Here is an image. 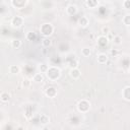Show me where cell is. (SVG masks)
Instances as JSON below:
<instances>
[{"label":"cell","instance_id":"cell-1","mask_svg":"<svg viewBox=\"0 0 130 130\" xmlns=\"http://www.w3.org/2000/svg\"><path fill=\"white\" fill-rule=\"evenodd\" d=\"M46 75H47V77H48L50 80L54 81V80H56V79L60 76V69H59V68H56V67H50V68L47 70Z\"/></svg>","mask_w":130,"mask_h":130},{"label":"cell","instance_id":"cell-2","mask_svg":"<svg viewBox=\"0 0 130 130\" xmlns=\"http://www.w3.org/2000/svg\"><path fill=\"white\" fill-rule=\"evenodd\" d=\"M53 30H54V27H53V25H52L51 23H44V24H42L41 27H40L41 34H42L43 36H45V37L51 36V35L53 34Z\"/></svg>","mask_w":130,"mask_h":130},{"label":"cell","instance_id":"cell-3","mask_svg":"<svg viewBox=\"0 0 130 130\" xmlns=\"http://www.w3.org/2000/svg\"><path fill=\"white\" fill-rule=\"evenodd\" d=\"M77 109H78L79 112H81V113H85V112H87L88 109H89V103H88L87 101H85V100H82L81 102L78 103Z\"/></svg>","mask_w":130,"mask_h":130},{"label":"cell","instance_id":"cell-4","mask_svg":"<svg viewBox=\"0 0 130 130\" xmlns=\"http://www.w3.org/2000/svg\"><path fill=\"white\" fill-rule=\"evenodd\" d=\"M22 22H23V19L20 16H14L11 19V24L13 27H20L22 25Z\"/></svg>","mask_w":130,"mask_h":130},{"label":"cell","instance_id":"cell-5","mask_svg":"<svg viewBox=\"0 0 130 130\" xmlns=\"http://www.w3.org/2000/svg\"><path fill=\"white\" fill-rule=\"evenodd\" d=\"M77 11H78L77 6H76V5H73V4L68 5L67 8H66V12H67V14H69V15H74V14L77 13Z\"/></svg>","mask_w":130,"mask_h":130},{"label":"cell","instance_id":"cell-6","mask_svg":"<svg viewBox=\"0 0 130 130\" xmlns=\"http://www.w3.org/2000/svg\"><path fill=\"white\" fill-rule=\"evenodd\" d=\"M69 75L73 79H78L80 77V71H79L78 68H71L70 72H69Z\"/></svg>","mask_w":130,"mask_h":130},{"label":"cell","instance_id":"cell-7","mask_svg":"<svg viewBox=\"0 0 130 130\" xmlns=\"http://www.w3.org/2000/svg\"><path fill=\"white\" fill-rule=\"evenodd\" d=\"M96 61L98 63L100 64H105L107 61H108V55L105 54V53H101L96 56Z\"/></svg>","mask_w":130,"mask_h":130},{"label":"cell","instance_id":"cell-8","mask_svg":"<svg viewBox=\"0 0 130 130\" xmlns=\"http://www.w3.org/2000/svg\"><path fill=\"white\" fill-rule=\"evenodd\" d=\"M46 94L49 96V98H54L56 94H57V91L54 87H48L46 89Z\"/></svg>","mask_w":130,"mask_h":130},{"label":"cell","instance_id":"cell-9","mask_svg":"<svg viewBox=\"0 0 130 130\" xmlns=\"http://www.w3.org/2000/svg\"><path fill=\"white\" fill-rule=\"evenodd\" d=\"M0 100H1L2 103H7L10 100V94L8 92H6V91H3V92H1Z\"/></svg>","mask_w":130,"mask_h":130},{"label":"cell","instance_id":"cell-10","mask_svg":"<svg viewBox=\"0 0 130 130\" xmlns=\"http://www.w3.org/2000/svg\"><path fill=\"white\" fill-rule=\"evenodd\" d=\"M49 122H50V118H49V116H47L46 114H42V115L40 116V123H41V124L46 125V124H48Z\"/></svg>","mask_w":130,"mask_h":130},{"label":"cell","instance_id":"cell-11","mask_svg":"<svg viewBox=\"0 0 130 130\" xmlns=\"http://www.w3.org/2000/svg\"><path fill=\"white\" fill-rule=\"evenodd\" d=\"M123 98L127 101H130V86H126L124 89H123Z\"/></svg>","mask_w":130,"mask_h":130},{"label":"cell","instance_id":"cell-12","mask_svg":"<svg viewBox=\"0 0 130 130\" xmlns=\"http://www.w3.org/2000/svg\"><path fill=\"white\" fill-rule=\"evenodd\" d=\"M79 24L82 26V27H86L88 25V19L86 16H81V18H79Z\"/></svg>","mask_w":130,"mask_h":130},{"label":"cell","instance_id":"cell-13","mask_svg":"<svg viewBox=\"0 0 130 130\" xmlns=\"http://www.w3.org/2000/svg\"><path fill=\"white\" fill-rule=\"evenodd\" d=\"M19 71H20V69H19V67L17 65H11L9 67V72L11 74H18Z\"/></svg>","mask_w":130,"mask_h":130},{"label":"cell","instance_id":"cell-14","mask_svg":"<svg viewBox=\"0 0 130 130\" xmlns=\"http://www.w3.org/2000/svg\"><path fill=\"white\" fill-rule=\"evenodd\" d=\"M98 44L101 45V46H105V45L108 44V39H107L105 36H101V37H99V39H98Z\"/></svg>","mask_w":130,"mask_h":130},{"label":"cell","instance_id":"cell-15","mask_svg":"<svg viewBox=\"0 0 130 130\" xmlns=\"http://www.w3.org/2000/svg\"><path fill=\"white\" fill-rule=\"evenodd\" d=\"M43 80H44V76H43L42 72L35 74V76H34V81L35 82H42Z\"/></svg>","mask_w":130,"mask_h":130},{"label":"cell","instance_id":"cell-16","mask_svg":"<svg viewBox=\"0 0 130 130\" xmlns=\"http://www.w3.org/2000/svg\"><path fill=\"white\" fill-rule=\"evenodd\" d=\"M98 3H99L98 0H86V5L88 7H91V8L95 7L98 5Z\"/></svg>","mask_w":130,"mask_h":130},{"label":"cell","instance_id":"cell-17","mask_svg":"<svg viewBox=\"0 0 130 130\" xmlns=\"http://www.w3.org/2000/svg\"><path fill=\"white\" fill-rule=\"evenodd\" d=\"M20 46H21V42L19 40H13L11 42V47L14 48V49H18Z\"/></svg>","mask_w":130,"mask_h":130},{"label":"cell","instance_id":"cell-18","mask_svg":"<svg viewBox=\"0 0 130 130\" xmlns=\"http://www.w3.org/2000/svg\"><path fill=\"white\" fill-rule=\"evenodd\" d=\"M90 54H91V51H90L89 48H83V49L81 50V55H82L83 57H88Z\"/></svg>","mask_w":130,"mask_h":130},{"label":"cell","instance_id":"cell-19","mask_svg":"<svg viewBox=\"0 0 130 130\" xmlns=\"http://www.w3.org/2000/svg\"><path fill=\"white\" fill-rule=\"evenodd\" d=\"M122 21H123V23H124L125 25L129 26V25H130V14H126V15L122 18Z\"/></svg>","mask_w":130,"mask_h":130},{"label":"cell","instance_id":"cell-20","mask_svg":"<svg viewBox=\"0 0 130 130\" xmlns=\"http://www.w3.org/2000/svg\"><path fill=\"white\" fill-rule=\"evenodd\" d=\"M113 42L115 45H121L122 44V38L120 36H115L113 39Z\"/></svg>","mask_w":130,"mask_h":130},{"label":"cell","instance_id":"cell-21","mask_svg":"<svg viewBox=\"0 0 130 130\" xmlns=\"http://www.w3.org/2000/svg\"><path fill=\"white\" fill-rule=\"evenodd\" d=\"M51 40L50 39H48V38H45V39H43L42 40V45L44 46V47H49V46H51Z\"/></svg>","mask_w":130,"mask_h":130},{"label":"cell","instance_id":"cell-22","mask_svg":"<svg viewBox=\"0 0 130 130\" xmlns=\"http://www.w3.org/2000/svg\"><path fill=\"white\" fill-rule=\"evenodd\" d=\"M26 39H27L28 41H34V40L36 39V35H35V32H32V31H28L27 35H26Z\"/></svg>","mask_w":130,"mask_h":130},{"label":"cell","instance_id":"cell-23","mask_svg":"<svg viewBox=\"0 0 130 130\" xmlns=\"http://www.w3.org/2000/svg\"><path fill=\"white\" fill-rule=\"evenodd\" d=\"M101 31L103 35H108V34H110V27L109 26H103Z\"/></svg>","mask_w":130,"mask_h":130},{"label":"cell","instance_id":"cell-24","mask_svg":"<svg viewBox=\"0 0 130 130\" xmlns=\"http://www.w3.org/2000/svg\"><path fill=\"white\" fill-rule=\"evenodd\" d=\"M69 66H70V68H77V66H78V61H77V60H73V61L69 62Z\"/></svg>","mask_w":130,"mask_h":130},{"label":"cell","instance_id":"cell-25","mask_svg":"<svg viewBox=\"0 0 130 130\" xmlns=\"http://www.w3.org/2000/svg\"><path fill=\"white\" fill-rule=\"evenodd\" d=\"M29 85H30V80L27 79V78H24V79L22 80V86H23V87H28Z\"/></svg>","mask_w":130,"mask_h":130},{"label":"cell","instance_id":"cell-26","mask_svg":"<svg viewBox=\"0 0 130 130\" xmlns=\"http://www.w3.org/2000/svg\"><path fill=\"white\" fill-rule=\"evenodd\" d=\"M48 69H49V67H48L46 64H42V65L40 66V70H41L42 73H46Z\"/></svg>","mask_w":130,"mask_h":130},{"label":"cell","instance_id":"cell-27","mask_svg":"<svg viewBox=\"0 0 130 130\" xmlns=\"http://www.w3.org/2000/svg\"><path fill=\"white\" fill-rule=\"evenodd\" d=\"M123 5H124V7H125L126 9H129V8H130V1H129V0H125L124 3H123Z\"/></svg>","mask_w":130,"mask_h":130},{"label":"cell","instance_id":"cell-28","mask_svg":"<svg viewBox=\"0 0 130 130\" xmlns=\"http://www.w3.org/2000/svg\"><path fill=\"white\" fill-rule=\"evenodd\" d=\"M111 54H112L113 56H117V55H118V51H117V50L112 49V50H111Z\"/></svg>","mask_w":130,"mask_h":130},{"label":"cell","instance_id":"cell-29","mask_svg":"<svg viewBox=\"0 0 130 130\" xmlns=\"http://www.w3.org/2000/svg\"><path fill=\"white\" fill-rule=\"evenodd\" d=\"M129 71H130V68H129Z\"/></svg>","mask_w":130,"mask_h":130}]
</instances>
